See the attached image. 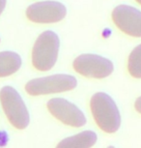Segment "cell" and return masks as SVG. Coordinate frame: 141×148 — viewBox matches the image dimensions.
Wrapping results in <instances>:
<instances>
[{
  "mask_svg": "<svg viewBox=\"0 0 141 148\" xmlns=\"http://www.w3.org/2000/svg\"><path fill=\"white\" fill-rule=\"evenodd\" d=\"M135 1H136L137 3H139V4L141 5V0H135Z\"/></svg>",
  "mask_w": 141,
  "mask_h": 148,
  "instance_id": "14",
  "label": "cell"
},
{
  "mask_svg": "<svg viewBox=\"0 0 141 148\" xmlns=\"http://www.w3.org/2000/svg\"><path fill=\"white\" fill-rule=\"evenodd\" d=\"M128 71L135 79H141V44L134 47L128 59Z\"/></svg>",
  "mask_w": 141,
  "mask_h": 148,
  "instance_id": "11",
  "label": "cell"
},
{
  "mask_svg": "<svg viewBox=\"0 0 141 148\" xmlns=\"http://www.w3.org/2000/svg\"><path fill=\"white\" fill-rule=\"evenodd\" d=\"M46 108L53 117L63 124L74 128L83 127L86 116L78 107L64 98H53L46 103Z\"/></svg>",
  "mask_w": 141,
  "mask_h": 148,
  "instance_id": "7",
  "label": "cell"
},
{
  "mask_svg": "<svg viewBox=\"0 0 141 148\" xmlns=\"http://www.w3.org/2000/svg\"><path fill=\"white\" fill-rule=\"evenodd\" d=\"M98 140V136L93 131H83L76 135L62 139L56 148H91Z\"/></svg>",
  "mask_w": 141,
  "mask_h": 148,
  "instance_id": "9",
  "label": "cell"
},
{
  "mask_svg": "<svg viewBox=\"0 0 141 148\" xmlns=\"http://www.w3.org/2000/svg\"><path fill=\"white\" fill-rule=\"evenodd\" d=\"M7 4V0H0V15L3 13V11L5 10Z\"/></svg>",
  "mask_w": 141,
  "mask_h": 148,
  "instance_id": "13",
  "label": "cell"
},
{
  "mask_svg": "<svg viewBox=\"0 0 141 148\" xmlns=\"http://www.w3.org/2000/svg\"><path fill=\"white\" fill-rule=\"evenodd\" d=\"M114 24L125 34L141 38V11L129 5H119L111 14Z\"/></svg>",
  "mask_w": 141,
  "mask_h": 148,
  "instance_id": "8",
  "label": "cell"
},
{
  "mask_svg": "<svg viewBox=\"0 0 141 148\" xmlns=\"http://www.w3.org/2000/svg\"><path fill=\"white\" fill-rule=\"evenodd\" d=\"M134 108H135V110H136L138 113L141 114V96L136 99V101L134 103Z\"/></svg>",
  "mask_w": 141,
  "mask_h": 148,
  "instance_id": "12",
  "label": "cell"
},
{
  "mask_svg": "<svg viewBox=\"0 0 141 148\" xmlns=\"http://www.w3.org/2000/svg\"><path fill=\"white\" fill-rule=\"evenodd\" d=\"M0 103L7 119L18 130L26 129L30 122L29 111L19 93L12 86H4L0 90Z\"/></svg>",
  "mask_w": 141,
  "mask_h": 148,
  "instance_id": "3",
  "label": "cell"
},
{
  "mask_svg": "<svg viewBox=\"0 0 141 148\" xmlns=\"http://www.w3.org/2000/svg\"><path fill=\"white\" fill-rule=\"evenodd\" d=\"M73 68L81 76L97 79L107 77L114 71V65L111 60L93 53L78 55L74 60Z\"/></svg>",
  "mask_w": 141,
  "mask_h": 148,
  "instance_id": "5",
  "label": "cell"
},
{
  "mask_svg": "<svg viewBox=\"0 0 141 148\" xmlns=\"http://www.w3.org/2000/svg\"><path fill=\"white\" fill-rule=\"evenodd\" d=\"M107 148H115V147H114V146H108Z\"/></svg>",
  "mask_w": 141,
  "mask_h": 148,
  "instance_id": "15",
  "label": "cell"
},
{
  "mask_svg": "<svg viewBox=\"0 0 141 148\" xmlns=\"http://www.w3.org/2000/svg\"><path fill=\"white\" fill-rule=\"evenodd\" d=\"M0 41H1V39H0Z\"/></svg>",
  "mask_w": 141,
  "mask_h": 148,
  "instance_id": "16",
  "label": "cell"
},
{
  "mask_svg": "<svg viewBox=\"0 0 141 148\" xmlns=\"http://www.w3.org/2000/svg\"><path fill=\"white\" fill-rule=\"evenodd\" d=\"M25 15L27 19L34 23H56L65 18L67 8L59 1L46 0L29 5L25 11Z\"/></svg>",
  "mask_w": 141,
  "mask_h": 148,
  "instance_id": "6",
  "label": "cell"
},
{
  "mask_svg": "<svg viewBox=\"0 0 141 148\" xmlns=\"http://www.w3.org/2000/svg\"><path fill=\"white\" fill-rule=\"evenodd\" d=\"M91 112L96 124L107 134L116 133L121 126V114L114 100L104 92L95 93L90 101Z\"/></svg>",
  "mask_w": 141,
  "mask_h": 148,
  "instance_id": "1",
  "label": "cell"
},
{
  "mask_svg": "<svg viewBox=\"0 0 141 148\" xmlns=\"http://www.w3.org/2000/svg\"><path fill=\"white\" fill-rule=\"evenodd\" d=\"M77 80L67 74H55L29 80L25 84V91L30 96H42L71 91L76 87Z\"/></svg>",
  "mask_w": 141,
  "mask_h": 148,
  "instance_id": "4",
  "label": "cell"
},
{
  "mask_svg": "<svg viewBox=\"0 0 141 148\" xmlns=\"http://www.w3.org/2000/svg\"><path fill=\"white\" fill-rule=\"evenodd\" d=\"M22 60L15 51H0V77H10L20 69Z\"/></svg>",
  "mask_w": 141,
  "mask_h": 148,
  "instance_id": "10",
  "label": "cell"
},
{
  "mask_svg": "<svg viewBox=\"0 0 141 148\" xmlns=\"http://www.w3.org/2000/svg\"><path fill=\"white\" fill-rule=\"evenodd\" d=\"M59 49L60 40L56 33L51 30L44 31L33 46L31 53L33 67L41 72L51 70L58 59Z\"/></svg>",
  "mask_w": 141,
  "mask_h": 148,
  "instance_id": "2",
  "label": "cell"
}]
</instances>
